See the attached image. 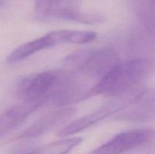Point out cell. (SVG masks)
<instances>
[{
  "label": "cell",
  "mask_w": 155,
  "mask_h": 154,
  "mask_svg": "<svg viewBox=\"0 0 155 154\" xmlns=\"http://www.w3.org/2000/svg\"><path fill=\"white\" fill-rule=\"evenodd\" d=\"M3 3V0H0V5Z\"/></svg>",
  "instance_id": "cell-11"
},
{
  "label": "cell",
  "mask_w": 155,
  "mask_h": 154,
  "mask_svg": "<svg viewBox=\"0 0 155 154\" xmlns=\"http://www.w3.org/2000/svg\"><path fill=\"white\" fill-rule=\"evenodd\" d=\"M0 137H2V134H1V133H0Z\"/></svg>",
  "instance_id": "cell-12"
},
{
  "label": "cell",
  "mask_w": 155,
  "mask_h": 154,
  "mask_svg": "<svg viewBox=\"0 0 155 154\" xmlns=\"http://www.w3.org/2000/svg\"><path fill=\"white\" fill-rule=\"evenodd\" d=\"M24 102L42 105L51 102L60 106L82 101L84 91L78 85L75 74L69 70H47L24 76L16 88Z\"/></svg>",
  "instance_id": "cell-1"
},
{
  "label": "cell",
  "mask_w": 155,
  "mask_h": 154,
  "mask_svg": "<svg viewBox=\"0 0 155 154\" xmlns=\"http://www.w3.org/2000/svg\"><path fill=\"white\" fill-rule=\"evenodd\" d=\"M36 18L40 20H64L86 24H99L104 17L84 12L80 0H33Z\"/></svg>",
  "instance_id": "cell-3"
},
{
  "label": "cell",
  "mask_w": 155,
  "mask_h": 154,
  "mask_svg": "<svg viewBox=\"0 0 155 154\" xmlns=\"http://www.w3.org/2000/svg\"><path fill=\"white\" fill-rule=\"evenodd\" d=\"M82 141L83 138L80 137H63L39 146L26 154H68Z\"/></svg>",
  "instance_id": "cell-10"
},
{
  "label": "cell",
  "mask_w": 155,
  "mask_h": 154,
  "mask_svg": "<svg viewBox=\"0 0 155 154\" xmlns=\"http://www.w3.org/2000/svg\"><path fill=\"white\" fill-rule=\"evenodd\" d=\"M75 112L73 107H64L47 113L38 119L31 126L18 134L14 140H25L39 137L58 124L62 123L71 117Z\"/></svg>",
  "instance_id": "cell-8"
},
{
  "label": "cell",
  "mask_w": 155,
  "mask_h": 154,
  "mask_svg": "<svg viewBox=\"0 0 155 154\" xmlns=\"http://www.w3.org/2000/svg\"><path fill=\"white\" fill-rule=\"evenodd\" d=\"M155 117V88L140 90L125 108L118 112L115 119L130 122H145Z\"/></svg>",
  "instance_id": "cell-7"
},
{
  "label": "cell",
  "mask_w": 155,
  "mask_h": 154,
  "mask_svg": "<svg viewBox=\"0 0 155 154\" xmlns=\"http://www.w3.org/2000/svg\"><path fill=\"white\" fill-rule=\"evenodd\" d=\"M153 68L154 63L149 59L120 61L85 92L83 100L97 95L117 98L131 93L151 74Z\"/></svg>",
  "instance_id": "cell-2"
},
{
  "label": "cell",
  "mask_w": 155,
  "mask_h": 154,
  "mask_svg": "<svg viewBox=\"0 0 155 154\" xmlns=\"http://www.w3.org/2000/svg\"><path fill=\"white\" fill-rule=\"evenodd\" d=\"M139 91H136L124 96L117 97L114 101H110L108 104L95 110V111L71 122L61 128L58 132L57 135L60 137H65L88 129L90 127L98 124L103 119L112 116L114 113L117 114L118 112L125 108L131 101L135 99Z\"/></svg>",
  "instance_id": "cell-5"
},
{
  "label": "cell",
  "mask_w": 155,
  "mask_h": 154,
  "mask_svg": "<svg viewBox=\"0 0 155 154\" xmlns=\"http://www.w3.org/2000/svg\"><path fill=\"white\" fill-rule=\"evenodd\" d=\"M57 45V39L54 31L50 32L45 36L20 45L11 52L6 58V61L10 64L18 63L36 53L52 48Z\"/></svg>",
  "instance_id": "cell-9"
},
{
  "label": "cell",
  "mask_w": 155,
  "mask_h": 154,
  "mask_svg": "<svg viewBox=\"0 0 155 154\" xmlns=\"http://www.w3.org/2000/svg\"><path fill=\"white\" fill-rule=\"evenodd\" d=\"M154 137L155 130L151 128L124 131L93 149L90 154H123L150 143Z\"/></svg>",
  "instance_id": "cell-6"
},
{
  "label": "cell",
  "mask_w": 155,
  "mask_h": 154,
  "mask_svg": "<svg viewBox=\"0 0 155 154\" xmlns=\"http://www.w3.org/2000/svg\"><path fill=\"white\" fill-rule=\"evenodd\" d=\"M120 62V56L114 49L104 48L92 51L79 52L67 59V63L77 72L86 76L100 79Z\"/></svg>",
  "instance_id": "cell-4"
}]
</instances>
